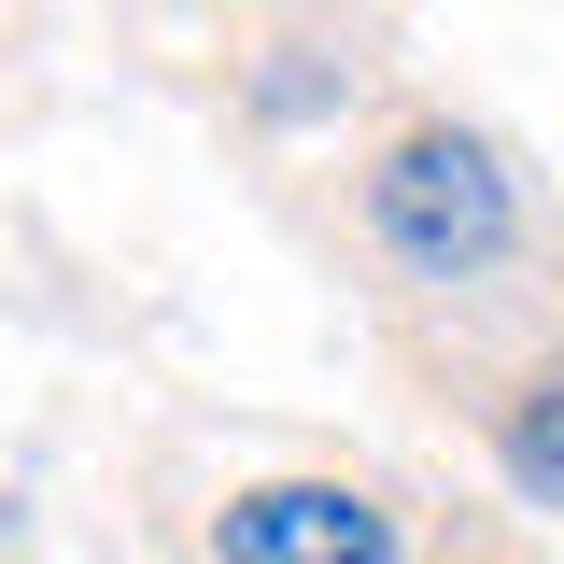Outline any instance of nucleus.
<instances>
[{
  "mask_svg": "<svg viewBox=\"0 0 564 564\" xmlns=\"http://www.w3.org/2000/svg\"><path fill=\"white\" fill-rule=\"evenodd\" d=\"M508 226H522V198H508V155H494L480 128H410V141H381V170H367V240H381L395 269L466 282V269L508 254Z\"/></svg>",
  "mask_w": 564,
  "mask_h": 564,
  "instance_id": "1",
  "label": "nucleus"
},
{
  "mask_svg": "<svg viewBox=\"0 0 564 564\" xmlns=\"http://www.w3.org/2000/svg\"><path fill=\"white\" fill-rule=\"evenodd\" d=\"M212 551L226 564H395V522L339 480H254V494H226Z\"/></svg>",
  "mask_w": 564,
  "mask_h": 564,
  "instance_id": "2",
  "label": "nucleus"
},
{
  "mask_svg": "<svg viewBox=\"0 0 564 564\" xmlns=\"http://www.w3.org/2000/svg\"><path fill=\"white\" fill-rule=\"evenodd\" d=\"M494 452H508V480L536 494V508H564V367H536V381L508 395V423H494Z\"/></svg>",
  "mask_w": 564,
  "mask_h": 564,
  "instance_id": "3",
  "label": "nucleus"
}]
</instances>
